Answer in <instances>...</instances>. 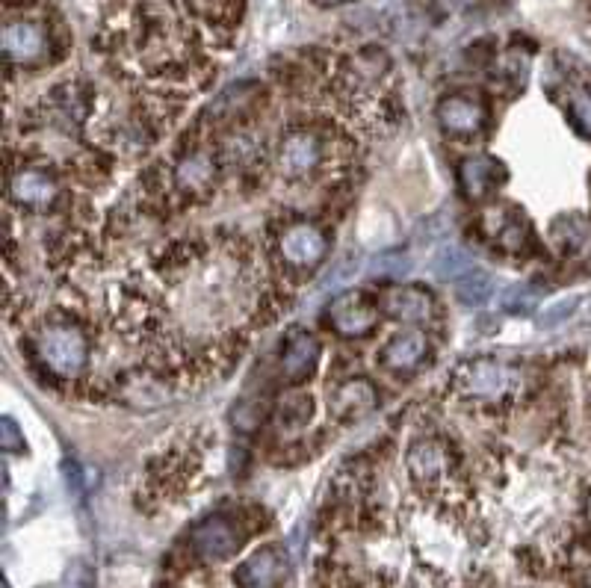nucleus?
Segmentation results:
<instances>
[{"label": "nucleus", "instance_id": "nucleus-1", "mask_svg": "<svg viewBox=\"0 0 591 588\" xmlns=\"http://www.w3.org/2000/svg\"><path fill=\"white\" fill-rule=\"evenodd\" d=\"M524 382L521 370L494 358H479L467 361L456 376V388L467 399H482V402H503L512 393H518Z\"/></svg>", "mask_w": 591, "mask_h": 588}, {"label": "nucleus", "instance_id": "nucleus-2", "mask_svg": "<svg viewBox=\"0 0 591 588\" xmlns=\"http://www.w3.org/2000/svg\"><path fill=\"white\" fill-rule=\"evenodd\" d=\"M36 349L42 364L60 379H77L86 367V337L68 323H48L36 334Z\"/></svg>", "mask_w": 591, "mask_h": 588}, {"label": "nucleus", "instance_id": "nucleus-3", "mask_svg": "<svg viewBox=\"0 0 591 588\" xmlns=\"http://www.w3.org/2000/svg\"><path fill=\"white\" fill-rule=\"evenodd\" d=\"M326 160V145L314 131H290L278 145V172L287 181H311Z\"/></svg>", "mask_w": 591, "mask_h": 588}, {"label": "nucleus", "instance_id": "nucleus-4", "mask_svg": "<svg viewBox=\"0 0 591 588\" xmlns=\"http://www.w3.org/2000/svg\"><path fill=\"white\" fill-rule=\"evenodd\" d=\"M326 252H329V240L314 222H293L278 237L281 261H284V266L299 269V272L317 269L320 261L326 258Z\"/></svg>", "mask_w": 591, "mask_h": 588}, {"label": "nucleus", "instance_id": "nucleus-5", "mask_svg": "<svg viewBox=\"0 0 591 588\" xmlns=\"http://www.w3.org/2000/svg\"><path fill=\"white\" fill-rule=\"evenodd\" d=\"M243 544V532L240 526L225 518V515H213L207 521H201L190 535V547L201 562H222L228 556H234Z\"/></svg>", "mask_w": 591, "mask_h": 588}, {"label": "nucleus", "instance_id": "nucleus-6", "mask_svg": "<svg viewBox=\"0 0 591 588\" xmlns=\"http://www.w3.org/2000/svg\"><path fill=\"white\" fill-rule=\"evenodd\" d=\"M3 57L12 66H39L48 57V33L36 21H6Z\"/></svg>", "mask_w": 591, "mask_h": 588}, {"label": "nucleus", "instance_id": "nucleus-7", "mask_svg": "<svg viewBox=\"0 0 591 588\" xmlns=\"http://www.w3.org/2000/svg\"><path fill=\"white\" fill-rule=\"evenodd\" d=\"M287 577V553L278 544H269L255 550L246 562L237 565L234 571V586L237 588H278V583Z\"/></svg>", "mask_w": 591, "mask_h": 588}, {"label": "nucleus", "instance_id": "nucleus-8", "mask_svg": "<svg viewBox=\"0 0 591 588\" xmlns=\"http://www.w3.org/2000/svg\"><path fill=\"white\" fill-rule=\"evenodd\" d=\"M326 320L331 331H337L340 337H364L376 328L379 314L376 305H370L361 293H343L329 305Z\"/></svg>", "mask_w": 591, "mask_h": 588}, {"label": "nucleus", "instance_id": "nucleus-9", "mask_svg": "<svg viewBox=\"0 0 591 588\" xmlns=\"http://www.w3.org/2000/svg\"><path fill=\"white\" fill-rule=\"evenodd\" d=\"M317 361H320L317 337L305 328H293L284 340V349H281V376L290 382L308 379L317 370Z\"/></svg>", "mask_w": 591, "mask_h": 588}, {"label": "nucleus", "instance_id": "nucleus-10", "mask_svg": "<svg viewBox=\"0 0 591 588\" xmlns=\"http://www.w3.org/2000/svg\"><path fill=\"white\" fill-rule=\"evenodd\" d=\"M379 396H376V388L364 379H349V382H340L334 391L329 393V408L331 417L340 420V423H355L361 417H367L373 408H376Z\"/></svg>", "mask_w": 591, "mask_h": 588}, {"label": "nucleus", "instance_id": "nucleus-11", "mask_svg": "<svg viewBox=\"0 0 591 588\" xmlns=\"http://www.w3.org/2000/svg\"><path fill=\"white\" fill-rule=\"evenodd\" d=\"M438 122L453 136H473L485 125V104L473 95H450L438 104Z\"/></svg>", "mask_w": 591, "mask_h": 588}, {"label": "nucleus", "instance_id": "nucleus-12", "mask_svg": "<svg viewBox=\"0 0 591 588\" xmlns=\"http://www.w3.org/2000/svg\"><path fill=\"white\" fill-rule=\"evenodd\" d=\"M9 196L15 204L30 210H45L57 201V184L39 169H21L9 178Z\"/></svg>", "mask_w": 591, "mask_h": 588}, {"label": "nucleus", "instance_id": "nucleus-13", "mask_svg": "<svg viewBox=\"0 0 591 588\" xmlns=\"http://www.w3.org/2000/svg\"><path fill=\"white\" fill-rule=\"evenodd\" d=\"M382 311L399 323H426L432 320L435 302L426 290L417 287H391L382 293Z\"/></svg>", "mask_w": 591, "mask_h": 588}, {"label": "nucleus", "instance_id": "nucleus-14", "mask_svg": "<svg viewBox=\"0 0 591 588\" xmlns=\"http://www.w3.org/2000/svg\"><path fill=\"white\" fill-rule=\"evenodd\" d=\"M429 352V343L420 331H408V334H396L391 337L382 352H379V364L391 373H411Z\"/></svg>", "mask_w": 591, "mask_h": 588}, {"label": "nucleus", "instance_id": "nucleus-15", "mask_svg": "<svg viewBox=\"0 0 591 588\" xmlns=\"http://www.w3.org/2000/svg\"><path fill=\"white\" fill-rule=\"evenodd\" d=\"M459 178L464 196L479 201V198L488 196L494 190V184L503 178V166L488 154H473L461 163Z\"/></svg>", "mask_w": 591, "mask_h": 588}, {"label": "nucleus", "instance_id": "nucleus-16", "mask_svg": "<svg viewBox=\"0 0 591 588\" xmlns=\"http://www.w3.org/2000/svg\"><path fill=\"white\" fill-rule=\"evenodd\" d=\"M405 464H408V473L417 482H435V479H441L447 473L450 458H447V450L438 441L423 438V441L411 444V450L405 456Z\"/></svg>", "mask_w": 591, "mask_h": 588}, {"label": "nucleus", "instance_id": "nucleus-17", "mask_svg": "<svg viewBox=\"0 0 591 588\" xmlns=\"http://www.w3.org/2000/svg\"><path fill=\"white\" fill-rule=\"evenodd\" d=\"M213 178H216V163L210 151L201 148L181 157V163L175 166V184L181 193H207L213 187Z\"/></svg>", "mask_w": 591, "mask_h": 588}, {"label": "nucleus", "instance_id": "nucleus-18", "mask_svg": "<svg viewBox=\"0 0 591 588\" xmlns=\"http://www.w3.org/2000/svg\"><path fill=\"white\" fill-rule=\"evenodd\" d=\"M550 240L568 258L583 255V252H589L591 246V225L580 216H559L550 225Z\"/></svg>", "mask_w": 591, "mask_h": 588}, {"label": "nucleus", "instance_id": "nucleus-19", "mask_svg": "<svg viewBox=\"0 0 591 588\" xmlns=\"http://www.w3.org/2000/svg\"><path fill=\"white\" fill-rule=\"evenodd\" d=\"M491 237L506 252H524L526 240H529V228H526V222L518 213H509V216L497 219V225H491Z\"/></svg>", "mask_w": 591, "mask_h": 588}, {"label": "nucleus", "instance_id": "nucleus-20", "mask_svg": "<svg viewBox=\"0 0 591 588\" xmlns=\"http://www.w3.org/2000/svg\"><path fill=\"white\" fill-rule=\"evenodd\" d=\"M432 272H435L438 281H461L464 275L473 272V261L461 249H456V246H447L432 261Z\"/></svg>", "mask_w": 591, "mask_h": 588}, {"label": "nucleus", "instance_id": "nucleus-21", "mask_svg": "<svg viewBox=\"0 0 591 588\" xmlns=\"http://www.w3.org/2000/svg\"><path fill=\"white\" fill-rule=\"evenodd\" d=\"M311 414H314L311 396L293 393V396H287V399L281 402V408H278V423H281L284 429H302V426L311 420Z\"/></svg>", "mask_w": 591, "mask_h": 588}, {"label": "nucleus", "instance_id": "nucleus-22", "mask_svg": "<svg viewBox=\"0 0 591 588\" xmlns=\"http://www.w3.org/2000/svg\"><path fill=\"white\" fill-rule=\"evenodd\" d=\"M488 293H491V278L488 275H482V272H470V275H464L459 281V287H456V296H459V302L464 308H476V305H482L485 299H488Z\"/></svg>", "mask_w": 591, "mask_h": 588}, {"label": "nucleus", "instance_id": "nucleus-23", "mask_svg": "<svg viewBox=\"0 0 591 588\" xmlns=\"http://www.w3.org/2000/svg\"><path fill=\"white\" fill-rule=\"evenodd\" d=\"M571 119L577 122V128L591 139V92L589 89H574L571 101H568Z\"/></svg>", "mask_w": 591, "mask_h": 588}, {"label": "nucleus", "instance_id": "nucleus-24", "mask_svg": "<svg viewBox=\"0 0 591 588\" xmlns=\"http://www.w3.org/2000/svg\"><path fill=\"white\" fill-rule=\"evenodd\" d=\"M580 296H568V299H559V302H553L547 311H541V317H538V326L541 328H556L562 320H568L571 314H574V308H580Z\"/></svg>", "mask_w": 591, "mask_h": 588}, {"label": "nucleus", "instance_id": "nucleus-25", "mask_svg": "<svg viewBox=\"0 0 591 588\" xmlns=\"http://www.w3.org/2000/svg\"><path fill=\"white\" fill-rule=\"evenodd\" d=\"M529 305H532V290L526 284H515L503 293V311L509 314H524Z\"/></svg>", "mask_w": 591, "mask_h": 588}, {"label": "nucleus", "instance_id": "nucleus-26", "mask_svg": "<svg viewBox=\"0 0 591 588\" xmlns=\"http://www.w3.org/2000/svg\"><path fill=\"white\" fill-rule=\"evenodd\" d=\"M0 447L3 453H21L24 450V438H21V429L15 426L12 417H3V429H0Z\"/></svg>", "mask_w": 591, "mask_h": 588}, {"label": "nucleus", "instance_id": "nucleus-27", "mask_svg": "<svg viewBox=\"0 0 591 588\" xmlns=\"http://www.w3.org/2000/svg\"><path fill=\"white\" fill-rule=\"evenodd\" d=\"M314 3H320V6H340V3H349V0H314Z\"/></svg>", "mask_w": 591, "mask_h": 588}]
</instances>
